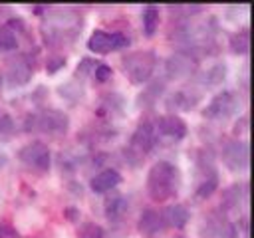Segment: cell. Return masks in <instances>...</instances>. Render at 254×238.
I'll return each instance as SVG.
<instances>
[{
  "label": "cell",
  "instance_id": "obj_22",
  "mask_svg": "<svg viewBox=\"0 0 254 238\" xmlns=\"http://www.w3.org/2000/svg\"><path fill=\"white\" fill-rule=\"evenodd\" d=\"M163 89H165V81L149 83V85H147V89L139 93V97H137V105H139V107H141V105H143V107L153 105V103L159 99V95L163 93Z\"/></svg>",
  "mask_w": 254,
  "mask_h": 238
},
{
  "label": "cell",
  "instance_id": "obj_2",
  "mask_svg": "<svg viewBox=\"0 0 254 238\" xmlns=\"http://www.w3.org/2000/svg\"><path fill=\"white\" fill-rule=\"evenodd\" d=\"M28 133H46V135H64L69 129V115L60 109H44L30 113L24 121Z\"/></svg>",
  "mask_w": 254,
  "mask_h": 238
},
{
  "label": "cell",
  "instance_id": "obj_12",
  "mask_svg": "<svg viewBox=\"0 0 254 238\" xmlns=\"http://www.w3.org/2000/svg\"><path fill=\"white\" fill-rule=\"evenodd\" d=\"M187 133H189V127H187V123L179 117V115H175V113H169V115H163V117H159V121L155 123V135L159 137H165V139H169V141H183L185 137H187Z\"/></svg>",
  "mask_w": 254,
  "mask_h": 238
},
{
  "label": "cell",
  "instance_id": "obj_4",
  "mask_svg": "<svg viewBox=\"0 0 254 238\" xmlns=\"http://www.w3.org/2000/svg\"><path fill=\"white\" fill-rule=\"evenodd\" d=\"M46 24H48V32H44L46 38H50L52 42H62L65 40V36L75 34V30L81 26V18L71 8H56L50 16H46Z\"/></svg>",
  "mask_w": 254,
  "mask_h": 238
},
{
  "label": "cell",
  "instance_id": "obj_17",
  "mask_svg": "<svg viewBox=\"0 0 254 238\" xmlns=\"http://www.w3.org/2000/svg\"><path fill=\"white\" fill-rule=\"evenodd\" d=\"M161 218H163L165 226H171V228L179 230V228H185V224L190 218V212L185 204H171L161 212Z\"/></svg>",
  "mask_w": 254,
  "mask_h": 238
},
{
  "label": "cell",
  "instance_id": "obj_24",
  "mask_svg": "<svg viewBox=\"0 0 254 238\" xmlns=\"http://www.w3.org/2000/svg\"><path fill=\"white\" fill-rule=\"evenodd\" d=\"M216 188H218V175H208V177H204V178L196 184L194 196L200 198V200H204V198L212 196Z\"/></svg>",
  "mask_w": 254,
  "mask_h": 238
},
{
  "label": "cell",
  "instance_id": "obj_15",
  "mask_svg": "<svg viewBox=\"0 0 254 238\" xmlns=\"http://www.w3.org/2000/svg\"><path fill=\"white\" fill-rule=\"evenodd\" d=\"M119 182H121L119 171H115V169H103V171H99L89 180V188L93 192H107V190H113Z\"/></svg>",
  "mask_w": 254,
  "mask_h": 238
},
{
  "label": "cell",
  "instance_id": "obj_26",
  "mask_svg": "<svg viewBox=\"0 0 254 238\" xmlns=\"http://www.w3.org/2000/svg\"><path fill=\"white\" fill-rule=\"evenodd\" d=\"M93 75H95V79H97L99 83H105L107 79H111L113 69H111L107 63H97L95 69H93Z\"/></svg>",
  "mask_w": 254,
  "mask_h": 238
},
{
  "label": "cell",
  "instance_id": "obj_6",
  "mask_svg": "<svg viewBox=\"0 0 254 238\" xmlns=\"http://www.w3.org/2000/svg\"><path fill=\"white\" fill-rule=\"evenodd\" d=\"M196 67H198L196 54H190L187 50H177L165 61V75L169 79H189L194 75Z\"/></svg>",
  "mask_w": 254,
  "mask_h": 238
},
{
  "label": "cell",
  "instance_id": "obj_30",
  "mask_svg": "<svg viewBox=\"0 0 254 238\" xmlns=\"http://www.w3.org/2000/svg\"><path fill=\"white\" fill-rule=\"evenodd\" d=\"M0 238H20L18 230L6 222H0Z\"/></svg>",
  "mask_w": 254,
  "mask_h": 238
},
{
  "label": "cell",
  "instance_id": "obj_25",
  "mask_svg": "<svg viewBox=\"0 0 254 238\" xmlns=\"http://www.w3.org/2000/svg\"><path fill=\"white\" fill-rule=\"evenodd\" d=\"M18 48V36L10 26H0V52H12Z\"/></svg>",
  "mask_w": 254,
  "mask_h": 238
},
{
  "label": "cell",
  "instance_id": "obj_31",
  "mask_svg": "<svg viewBox=\"0 0 254 238\" xmlns=\"http://www.w3.org/2000/svg\"><path fill=\"white\" fill-rule=\"evenodd\" d=\"M83 236L85 238H103V230L95 224H87L85 230H83Z\"/></svg>",
  "mask_w": 254,
  "mask_h": 238
},
{
  "label": "cell",
  "instance_id": "obj_28",
  "mask_svg": "<svg viewBox=\"0 0 254 238\" xmlns=\"http://www.w3.org/2000/svg\"><path fill=\"white\" fill-rule=\"evenodd\" d=\"M99 61H95V60H91V58H83L81 61H79V65H77V69H75V75H87L89 71H93L95 69V65H97Z\"/></svg>",
  "mask_w": 254,
  "mask_h": 238
},
{
  "label": "cell",
  "instance_id": "obj_18",
  "mask_svg": "<svg viewBox=\"0 0 254 238\" xmlns=\"http://www.w3.org/2000/svg\"><path fill=\"white\" fill-rule=\"evenodd\" d=\"M226 73H228V67H226V63L224 61H218V63H212L208 69H204L202 73H198L196 75V81H198V85H202V87H216V85H220L222 81H224V77H226Z\"/></svg>",
  "mask_w": 254,
  "mask_h": 238
},
{
  "label": "cell",
  "instance_id": "obj_13",
  "mask_svg": "<svg viewBox=\"0 0 254 238\" xmlns=\"http://www.w3.org/2000/svg\"><path fill=\"white\" fill-rule=\"evenodd\" d=\"M34 67L28 61V58L20 56L16 60H12L6 67V85L8 87H24L30 79H32Z\"/></svg>",
  "mask_w": 254,
  "mask_h": 238
},
{
  "label": "cell",
  "instance_id": "obj_1",
  "mask_svg": "<svg viewBox=\"0 0 254 238\" xmlns=\"http://www.w3.org/2000/svg\"><path fill=\"white\" fill-rule=\"evenodd\" d=\"M181 186V171L175 163L163 159L157 161L149 173H147V192L151 200L155 202H165L173 198L179 192Z\"/></svg>",
  "mask_w": 254,
  "mask_h": 238
},
{
  "label": "cell",
  "instance_id": "obj_10",
  "mask_svg": "<svg viewBox=\"0 0 254 238\" xmlns=\"http://www.w3.org/2000/svg\"><path fill=\"white\" fill-rule=\"evenodd\" d=\"M129 46V38L121 32H105V30H95L87 38V48L95 54H109L115 50H121Z\"/></svg>",
  "mask_w": 254,
  "mask_h": 238
},
{
  "label": "cell",
  "instance_id": "obj_19",
  "mask_svg": "<svg viewBox=\"0 0 254 238\" xmlns=\"http://www.w3.org/2000/svg\"><path fill=\"white\" fill-rule=\"evenodd\" d=\"M165 228V222L161 218V212L157 210H145L139 218V232H143L145 236H155Z\"/></svg>",
  "mask_w": 254,
  "mask_h": 238
},
{
  "label": "cell",
  "instance_id": "obj_5",
  "mask_svg": "<svg viewBox=\"0 0 254 238\" xmlns=\"http://www.w3.org/2000/svg\"><path fill=\"white\" fill-rule=\"evenodd\" d=\"M238 109H240V97H238V93L226 89V91L216 93L206 103V107L202 109V117L204 119H210V121H224V119L232 117Z\"/></svg>",
  "mask_w": 254,
  "mask_h": 238
},
{
  "label": "cell",
  "instance_id": "obj_20",
  "mask_svg": "<svg viewBox=\"0 0 254 238\" xmlns=\"http://www.w3.org/2000/svg\"><path fill=\"white\" fill-rule=\"evenodd\" d=\"M127 206H129V202H127V198L121 196V194L109 198L107 204H105V218H107L109 222H117V220H121L123 214L127 212Z\"/></svg>",
  "mask_w": 254,
  "mask_h": 238
},
{
  "label": "cell",
  "instance_id": "obj_14",
  "mask_svg": "<svg viewBox=\"0 0 254 238\" xmlns=\"http://www.w3.org/2000/svg\"><path fill=\"white\" fill-rule=\"evenodd\" d=\"M200 101V91L194 89H177L175 93H171L165 101L169 111H189L192 107H196Z\"/></svg>",
  "mask_w": 254,
  "mask_h": 238
},
{
  "label": "cell",
  "instance_id": "obj_21",
  "mask_svg": "<svg viewBox=\"0 0 254 238\" xmlns=\"http://www.w3.org/2000/svg\"><path fill=\"white\" fill-rule=\"evenodd\" d=\"M141 22H143V32L147 38H151L157 28H159V22H161V12L157 6H145L143 12H141Z\"/></svg>",
  "mask_w": 254,
  "mask_h": 238
},
{
  "label": "cell",
  "instance_id": "obj_16",
  "mask_svg": "<svg viewBox=\"0 0 254 238\" xmlns=\"http://www.w3.org/2000/svg\"><path fill=\"white\" fill-rule=\"evenodd\" d=\"M246 200H248V182H240V184H232L224 190L220 206H224L226 210L240 208V206H246Z\"/></svg>",
  "mask_w": 254,
  "mask_h": 238
},
{
  "label": "cell",
  "instance_id": "obj_27",
  "mask_svg": "<svg viewBox=\"0 0 254 238\" xmlns=\"http://www.w3.org/2000/svg\"><path fill=\"white\" fill-rule=\"evenodd\" d=\"M64 67H65V58L64 56H52L48 60V63H46V71L48 73H56V71H60Z\"/></svg>",
  "mask_w": 254,
  "mask_h": 238
},
{
  "label": "cell",
  "instance_id": "obj_9",
  "mask_svg": "<svg viewBox=\"0 0 254 238\" xmlns=\"http://www.w3.org/2000/svg\"><path fill=\"white\" fill-rule=\"evenodd\" d=\"M222 163L232 173H244L250 163V149L246 141H228L222 147Z\"/></svg>",
  "mask_w": 254,
  "mask_h": 238
},
{
  "label": "cell",
  "instance_id": "obj_7",
  "mask_svg": "<svg viewBox=\"0 0 254 238\" xmlns=\"http://www.w3.org/2000/svg\"><path fill=\"white\" fill-rule=\"evenodd\" d=\"M236 234H238V228L228 220V216L222 210L210 212L200 226L202 238H236Z\"/></svg>",
  "mask_w": 254,
  "mask_h": 238
},
{
  "label": "cell",
  "instance_id": "obj_32",
  "mask_svg": "<svg viewBox=\"0 0 254 238\" xmlns=\"http://www.w3.org/2000/svg\"><path fill=\"white\" fill-rule=\"evenodd\" d=\"M248 131V117L244 115V117H240L238 121H236V125H234V133L238 135V133H246Z\"/></svg>",
  "mask_w": 254,
  "mask_h": 238
},
{
  "label": "cell",
  "instance_id": "obj_11",
  "mask_svg": "<svg viewBox=\"0 0 254 238\" xmlns=\"http://www.w3.org/2000/svg\"><path fill=\"white\" fill-rule=\"evenodd\" d=\"M157 141V135H155V123L151 121H141L137 125V129L133 131L131 135V141H129V151L135 153L137 157H143L147 155L153 145Z\"/></svg>",
  "mask_w": 254,
  "mask_h": 238
},
{
  "label": "cell",
  "instance_id": "obj_23",
  "mask_svg": "<svg viewBox=\"0 0 254 238\" xmlns=\"http://www.w3.org/2000/svg\"><path fill=\"white\" fill-rule=\"evenodd\" d=\"M230 50L232 54H248V48H250V32L248 28H242L238 32H234L230 36Z\"/></svg>",
  "mask_w": 254,
  "mask_h": 238
},
{
  "label": "cell",
  "instance_id": "obj_8",
  "mask_svg": "<svg viewBox=\"0 0 254 238\" xmlns=\"http://www.w3.org/2000/svg\"><path fill=\"white\" fill-rule=\"evenodd\" d=\"M18 159H20L26 167H30V169H34V171H38V173H46V171L50 169V165H52L50 149H48L46 143H40V141H34V143L24 145V147L18 151Z\"/></svg>",
  "mask_w": 254,
  "mask_h": 238
},
{
  "label": "cell",
  "instance_id": "obj_3",
  "mask_svg": "<svg viewBox=\"0 0 254 238\" xmlns=\"http://www.w3.org/2000/svg\"><path fill=\"white\" fill-rule=\"evenodd\" d=\"M157 63L159 60L155 52L139 50V52H131L129 56H125L121 61V67L131 83H145L151 79Z\"/></svg>",
  "mask_w": 254,
  "mask_h": 238
},
{
  "label": "cell",
  "instance_id": "obj_29",
  "mask_svg": "<svg viewBox=\"0 0 254 238\" xmlns=\"http://www.w3.org/2000/svg\"><path fill=\"white\" fill-rule=\"evenodd\" d=\"M14 133V121L10 115H0V137Z\"/></svg>",
  "mask_w": 254,
  "mask_h": 238
}]
</instances>
